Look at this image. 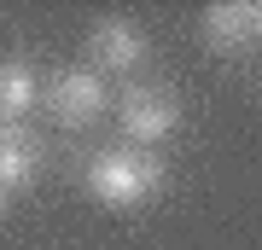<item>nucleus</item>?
Returning a JSON list of instances; mask_svg holds the SVG:
<instances>
[{
    "instance_id": "obj_1",
    "label": "nucleus",
    "mask_w": 262,
    "mask_h": 250,
    "mask_svg": "<svg viewBox=\"0 0 262 250\" xmlns=\"http://www.w3.org/2000/svg\"><path fill=\"white\" fill-rule=\"evenodd\" d=\"M169 186V169L158 151H140V146H105L88 157V192L111 210H140L151 204Z\"/></svg>"
},
{
    "instance_id": "obj_2",
    "label": "nucleus",
    "mask_w": 262,
    "mask_h": 250,
    "mask_svg": "<svg viewBox=\"0 0 262 250\" xmlns=\"http://www.w3.org/2000/svg\"><path fill=\"white\" fill-rule=\"evenodd\" d=\"M117 122H122V146L158 151L163 140L181 128V105L169 99L163 87H134V93H122V105H117Z\"/></svg>"
},
{
    "instance_id": "obj_3",
    "label": "nucleus",
    "mask_w": 262,
    "mask_h": 250,
    "mask_svg": "<svg viewBox=\"0 0 262 250\" xmlns=\"http://www.w3.org/2000/svg\"><path fill=\"white\" fill-rule=\"evenodd\" d=\"M146 29L134 24V18H99L94 24V35H88V58H94V76L99 70H111V76H134L146 64Z\"/></svg>"
},
{
    "instance_id": "obj_4",
    "label": "nucleus",
    "mask_w": 262,
    "mask_h": 250,
    "mask_svg": "<svg viewBox=\"0 0 262 250\" xmlns=\"http://www.w3.org/2000/svg\"><path fill=\"white\" fill-rule=\"evenodd\" d=\"M47 111L64 122V128H88L99 111H105V76H94V70H58L53 82H47Z\"/></svg>"
},
{
    "instance_id": "obj_5",
    "label": "nucleus",
    "mask_w": 262,
    "mask_h": 250,
    "mask_svg": "<svg viewBox=\"0 0 262 250\" xmlns=\"http://www.w3.org/2000/svg\"><path fill=\"white\" fill-rule=\"evenodd\" d=\"M256 41H262V6L256 0H222V6L204 12V47L210 53L245 58V53H256Z\"/></svg>"
},
{
    "instance_id": "obj_6",
    "label": "nucleus",
    "mask_w": 262,
    "mask_h": 250,
    "mask_svg": "<svg viewBox=\"0 0 262 250\" xmlns=\"http://www.w3.org/2000/svg\"><path fill=\"white\" fill-rule=\"evenodd\" d=\"M41 140L35 134H24V128H12V134H0V192H12V186H29L41 175Z\"/></svg>"
},
{
    "instance_id": "obj_7",
    "label": "nucleus",
    "mask_w": 262,
    "mask_h": 250,
    "mask_svg": "<svg viewBox=\"0 0 262 250\" xmlns=\"http://www.w3.org/2000/svg\"><path fill=\"white\" fill-rule=\"evenodd\" d=\"M35 105H41L35 70H29L24 58H6V64H0V122H12V128H18V117H29Z\"/></svg>"
},
{
    "instance_id": "obj_8",
    "label": "nucleus",
    "mask_w": 262,
    "mask_h": 250,
    "mask_svg": "<svg viewBox=\"0 0 262 250\" xmlns=\"http://www.w3.org/2000/svg\"><path fill=\"white\" fill-rule=\"evenodd\" d=\"M0 134H12V122H0Z\"/></svg>"
},
{
    "instance_id": "obj_9",
    "label": "nucleus",
    "mask_w": 262,
    "mask_h": 250,
    "mask_svg": "<svg viewBox=\"0 0 262 250\" xmlns=\"http://www.w3.org/2000/svg\"><path fill=\"white\" fill-rule=\"evenodd\" d=\"M0 210H6V192H0Z\"/></svg>"
}]
</instances>
